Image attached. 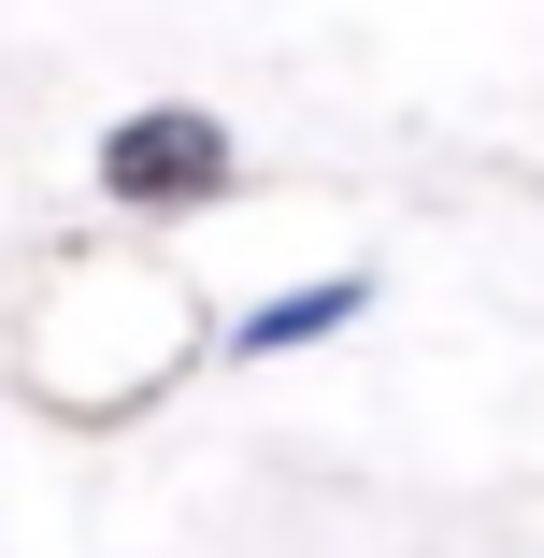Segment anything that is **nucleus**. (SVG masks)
Returning a JSON list of instances; mask_svg holds the SVG:
<instances>
[{"label": "nucleus", "instance_id": "nucleus-1", "mask_svg": "<svg viewBox=\"0 0 544 558\" xmlns=\"http://www.w3.org/2000/svg\"><path fill=\"white\" fill-rule=\"evenodd\" d=\"M230 186V130L201 116V100H144V116L100 130V201L116 215H186Z\"/></svg>", "mask_w": 544, "mask_h": 558}, {"label": "nucleus", "instance_id": "nucleus-2", "mask_svg": "<svg viewBox=\"0 0 544 558\" xmlns=\"http://www.w3.org/2000/svg\"><path fill=\"white\" fill-rule=\"evenodd\" d=\"M373 315V272H315V287H287V301H258L244 329H230V359H287V344H330V329H359Z\"/></svg>", "mask_w": 544, "mask_h": 558}]
</instances>
